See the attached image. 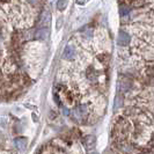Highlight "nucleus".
I'll return each mask as SVG.
<instances>
[{
  "label": "nucleus",
  "mask_w": 154,
  "mask_h": 154,
  "mask_svg": "<svg viewBox=\"0 0 154 154\" xmlns=\"http://www.w3.org/2000/svg\"><path fill=\"white\" fill-rule=\"evenodd\" d=\"M129 41H130L129 35H128L126 32H124V31H119V34H118V38H117L118 45H121V46L128 45V44H129Z\"/></svg>",
  "instance_id": "1"
},
{
  "label": "nucleus",
  "mask_w": 154,
  "mask_h": 154,
  "mask_svg": "<svg viewBox=\"0 0 154 154\" xmlns=\"http://www.w3.org/2000/svg\"><path fill=\"white\" fill-rule=\"evenodd\" d=\"M63 56H64L65 59H72V58L75 56V49H74L72 45H67L65 49H64Z\"/></svg>",
  "instance_id": "2"
},
{
  "label": "nucleus",
  "mask_w": 154,
  "mask_h": 154,
  "mask_svg": "<svg viewBox=\"0 0 154 154\" xmlns=\"http://www.w3.org/2000/svg\"><path fill=\"white\" fill-rule=\"evenodd\" d=\"M95 144H96V140H95V138H94L93 136H88V137H86L85 138V146L88 151L94 149Z\"/></svg>",
  "instance_id": "3"
},
{
  "label": "nucleus",
  "mask_w": 154,
  "mask_h": 154,
  "mask_svg": "<svg viewBox=\"0 0 154 154\" xmlns=\"http://www.w3.org/2000/svg\"><path fill=\"white\" fill-rule=\"evenodd\" d=\"M36 38H42V39H45L48 36H49V30L46 28H41L38 30L36 31Z\"/></svg>",
  "instance_id": "4"
},
{
  "label": "nucleus",
  "mask_w": 154,
  "mask_h": 154,
  "mask_svg": "<svg viewBox=\"0 0 154 154\" xmlns=\"http://www.w3.org/2000/svg\"><path fill=\"white\" fill-rule=\"evenodd\" d=\"M15 145L19 149H24L27 146V139L26 138H16L15 139Z\"/></svg>",
  "instance_id": "5"
},
{
  "label": "nucleus",
  "mask_w": 154,
  "mask_h": 154,
  "mask_svg": "<svg viewBox=\"0 0 154 154\" xmlns=\"http://www.w3.org/2000/svg\"><path fill=\"white\" fill-rule=\"evenodd\" d=\"M121 15H122V17H125V16L129 15V8L121 7Z\"/></svg>",
  "instance_id": "6"
},
{
  "label": "nucleus",
  "mask_w": 154,
  "mask_h": 154,
  "mask_svg": "<svg viewBox=\"0 0 154 154\" xmlns=\"http://www.w3.org/2000/svg\"><path fill=\"white\" fill-rule=\"evenodd\" d=\"M66 5H67V2H66V1H59V2L57 4V6H58V8H59V9H64Z\"/></svg>",
  "instance_id": "7"
},
{
  "label": "nucleus",
  "mask_w": 154,
  "mask_h": 154,
  "mask_svg": "<svg viewBox=\"0 0 154 154\" xmlns=\"http://www.w3.org/2000/svg\"><path fill=\"white\" fill-rule=\"evenodd\" d=\"M92 154H97V153H92Z\"/></svg>",
  "instance_id": "8"
}]
</instances>
